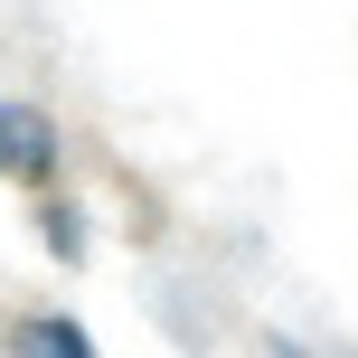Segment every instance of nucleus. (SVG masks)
Instances as JSON below:
<instances>
[{
  "instance_id": "1",
  "label": "nucleus",
  "mask_w": 358,
  "mask_h": 358,
  "mask_svg": "<svg viewBox=\"0 0 358 358\" xmlns=\"http://www.w3.org/2000/svg\"><path fill=\"white\" fill-rule=\"evenodd\" d=\"M0 170L29 179V189H48V179H57V123H48V113L0 104Z\"/></svg>"
},
{
  "instance_id": "2",
  "label": "nucleus",
  "mask_w": 358,
  "mask_h": 358,
  "mask_svg": "<svg viewBox=\"0 0 358 358\" xmlns=\"http://www.w3.org/2000/svg\"><path fill=\"white\" fill-rule=\"evenodd\" d=\"M19 349H57V358H85V330H76V321H19Z\"/></svg>"
}]
</instances>
